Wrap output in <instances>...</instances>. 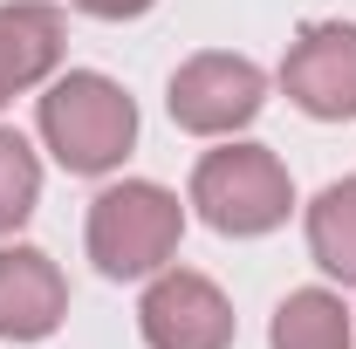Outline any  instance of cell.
<instances>
[{
	"label": "cell",
	"instance_id": "cell-1",
	"mask_svg": "<svg viewBox=\"0 0 356 349\" xmlns=\"http://www.w3.org/2000/svg\"><path fill=\"white\" fill-rule=\"evenodd\" d=\"M42 144L55 151V165L76 178L117 172L137 144V103L124 96V83L96 76V69H69L48 76L42 96Z\"/></svg>",
	"mask_w": 356,
	"mask_h": 349
},
{
	"label": "cell",
	"instance_id": "cell-2",
	"mask_svg": "<svg viewBox=\"0 0 356 349\" xmlns=\"http://www.w3.org/2000/svg\"><path fill=\"white\" fill-rule=\"evenodd\" d=\"M178 233H185L178 192L151 185V178H124V185L96 192V206H89V261L110 281H144L178 254Z\"/></svg>",
	"mask_w": 356,
	"mask_h": 349
},
{
	"label": "cell",
	"instance_id": "cell-3",
	"mask_svg": "<svg viewBox=\"0 0 356 349\" xmlns=\"http://www.w3.org/2000/svg\"><path fill=\"white\" fill-rule=\"evenodd\" d=\"M192 206L213 233H233V240H261L274 233L288 206H295V185H288V165L267 151V144H226V151H206L199 172H192Z\"/></svg>",
	"mask_w": 356,
	"mask_h": 349
},
{
	"label": "cell",
	"instance_id": "cell-4",
	"mask_svg": "<svg viewBox=\"0 0 356 349\" xmlns=\"http://www.w3.org/2000/svg\"><path fill=\"white\" fill-rule=\"evenodd\" d=\"M172 124L192 137H233L240 124H254L267 103V76L247 62V55H192V62H178L172 76Z\"/></svg>",
	"mask_w": 356,
	"mask_h": 349
},
{
	"label": "cell",
	"instance_id": "cell-5",
	"mask_svg": "<svg viewBox=\"0 0 356 349\" xmlns=\"http://www.w3.org/2000/svg\"><path fill=\"white\" fill-rule=\"evenodd\" d=\"M137 329L151 349H233V302L192 267H158L137 302Z\"/></svg>",
	"mask_w": 356,
	"mask_h": 349
},
{
	"label": "cell",
	"instance_id": "cell-6",
	"mask_svg": "<svg viewBox=\"0 0 356 349\" xmlns=\"http://www.w3.org/2000/svg\"><path fill=\"white\" fill-rule=\"evenodd\" d=\"M281 89L295 110H309L322 124H350L356 117V21H309L281 62Z\"/></svg>",
	"mask_w": 356,
	"mask_h": 349
},
{
	"label": "cell",
	"instance_id": "cell-7",
	"mask_svg": "<svg viewBox=\"0 0 356 349\" xmlns=\"http://www.w3.org/2000/svg\"><path fill=\"white\" fill-rule=\"evenodd\" d=\"M69 315V281L42 247H0V343H42Z\"/></svg>",
	"mask_w": 356,
	"mask_h": 349
},
{
	"label": "cell",
	"instance_id": "cell-8",
	"mask_svg": "<svg viewBox=\"0 0 356 349\" xmlns=\"http://www.w3.org/2000/svg\"><path fill=\"white\" fill-rule=\"evenodd\" d=\"M62 69V14L48 0H0V103Z\"/></svg>",
	"mask_w": 356,
	"mask_h": 349
},
{
	"label": "cell",
	"instance_id": "cell-9",
	"mask_svg": "<svg viewBox=\"0 0 356 349\" xmlns=\"http://www.w3.org/2000/svg\"><path fill=\"white\" fill-rule=\"evenodd\" d=\"M267 343L274 349H350L356 322H350V308H343V295H329V288H295L288 302L274 308Z\"/></svg>",
	"mask_w": 356,
	"mask_h": 349
},
{
	"label": "cell",
	"instance_id": "cell-10",
	"mask_svg": "<svg viewBox=\"0 0 356 349\" xmlns=\"http://www.w3.org/2000/svg\"><path fill=\"white\" fill-rule=\"evenodd\" d=\"M309 254L322 274H336L343 288H356V178L322 185L309 206Z\"/></svg>",
	"mask_w": 356,
	"mask_h": 349
},
{
	"label": "cell",
	"instance_id": "cell-11",
	"mask_svg": "<svg viewBox=\"0 0 356 349\" xmlns=\"http://www.w3.org/2000/svg\"><path fill=\"white\" fill-rule=\"evenodd\" d=\"M35 199H42V165H35L28 137H21V131H0V233L28 226Z\"/></svg>",
	"mask_w": 356,
	"mask_h": 349
},
{
	"label": "cell",
	"instance_id": "cell-12",
	"mask_svg": "<svg viewBox=\"0 0 356 349\" xmlns=\"http://www.w3.org/2000/svg\"><path fill=\"white\" fill-rule=\"evenodd\" d=\"M83 14H96V21H137V14H151V0H76Z\"/></svg>",
	"mask_w": 356,
	"mask_h": 349
}]
</instances>
